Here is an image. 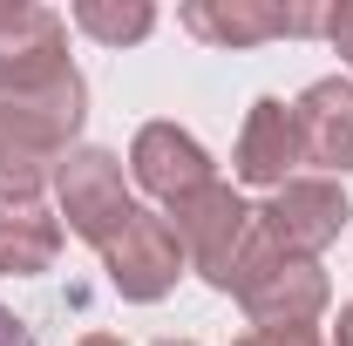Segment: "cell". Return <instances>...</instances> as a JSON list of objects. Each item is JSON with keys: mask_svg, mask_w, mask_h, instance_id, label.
Here are the masks:
<instances>
[{"mask_svg": "<svg viewBox=\"0 0 353 346\" xmlns=\"http://www.w3.org/2000/svg\"><path fill=\"white\" fill-rule=\"evenodd\" d=\"M231 292H238L245 319H252L259 333H272V326H312V319L326 312V299H333L319 258H292V252H279L265 231L252 238V252H245V265H238Z\"/></svg>", "mask_w": 353, "mask_h": 346, "instance_id": "cell-2", "label": "cell"}, {"mask_svg": "<svg viewBox=\"0 0 353 346\" xmlns=\"http://www.w3.org/2000/svg\"><path fill=\"white\" fill-rule=\"evenodd\" d=\"M292 123H299V150L306 163H319L326 176L353 170V82L347 75H326L292 102Z\"/></svg>", "mask_w": 353, "mask_h": 346, "instance_id": "cell-11", "label": "cell"}, {"mask_svg": "<svg viewBox=\"0 0 353 346\" xmlns=\"http://www.w3.org/2000/svg\"><path fill=\"white\" fill-rule=\"evenodd\" d=\"M68 68V28L54 7H28V0H0V95H34L54 88Z\"/></svg>", "mask_w": 353, "mask_h": 346, "instance_id": "cell-5", "label": "cell"}, {"mask_svg": "<svg viewBox=\"0 0 353 346\" xmlns=\"http://www.w3.org/2000/svg\"><path fill=\"white\" fill-rule=\"evenodd\" d=\"M347 190L333 183V176H292L285 190H272V204L259 211V231L279 245V252H292V258H319L340 231H347Z\"/></svg>", "mask_w": 353, "mask_h": 346, "instance_id": "cell-7", "label": "cell"}, {"mask_svg": "<svg viewBox=\"0 0 353 346\" xmlns=\"http://www.w3.org/2000/svg\"><path fill=\"white\" fill-rule=\"evenodd\" d=\"M183 28L211 48H259L279 34H326V7H312V0H190Z\"/></svg>", "mask_w": 353, "mask_h": 346, "instance_id": "cell-6", "label": "cell"}, {"mask_svg": "<svg viewBox=\"0 0 353 346\" xmlns=\"http://www.w3.org/2000/svg\"><path fill=\"white\" fill-rule=\"evenodd\" d=\"M75 28L95 34V41L123 48V41H143L150 28H157V7H143V0H75Z\"/></svg>", "mask_w": 353, "mask_h": 346, "instance_id": "cell-13", "label": "cell"}, {"mask_svg": "<svg viewBox=\"0 0 353 346\" xmlns=\"http://www.w3.org/2000/svg\"><path fill=\"white\" fill-rule=\"evenodd\" d=\"M333 346H353V305L340 312V326H333Z\"/></svg>", "mask_w": 353, "mask_h": 346, "instance_id": "cell-17", "label": "cell"}, {"mask_svg": "<svg viewBox=\"0 0 353 346\" xmlns=\"http://www.w3.org/2000/svg\"><path fill=\"white\" fill-rule=\"evenodd\" d=\"M61 258V224L41 204L0 197V278H41Z\"/></svg>", "mask_w": 353, "mask_h": 346, "instance_id": "cell-12", "label": "cell"}, {"mask_svg": "<svg viewBox=\"0 0 353 346\" xmlns=\"http://www.w3.org/2000/svg\"><path fill=\"white\" fill-rule=\"evenodd\" d=\"M82 102H88L82 75H61L54 88H34V95H0V197L41 204V183H54L88 116Z\"/></svg>", "mask_w": 353, "mask_h": 346, "instance_id": "cell-1", "label": "cell"}, {"mask_svg": "<svg viewBox=\"0 0 353 346\" xmlns=\"http://www.w3.org/2000/svg\"><path fill=\"white\" fill-rule=\"evenodd\" d=\"M231 163H238V176H245V183L285 190V183H292V170L306 163V150H299V123H292V102L259 95V102H252V116H245V130H238Z\"/></svg>", "mask_w": 353, "mask_h": 346, "instance_id": "cell-10", "label": "cell"}, {"mask_svg": "<svg viewBox=\"0 0 353 346\" xmlns=\"http://www.w3.org/2000/svg\"><path fill=\"white\" fill-rule=\"evenodd\" d=\"M102 265H109V285H116L123 299L150 305V299H163L176 278H183V265H190V258H183V245H176L170 217L136 211V217H130V231L102 245Z\"/></svg>", "mask_w": 353, "mask_h": 346, "instance_id": "cell-8", "label": "cell"}, {"mask_svg": "<svg viewBox=\"0 0 353 346\" xmlns=\"http://www.w3.org/2000/svg\"><path fill=\"white\" fill-rule=\"evenodd\" d=\"M326 41H333L340 61H353V0L347 7H326Z\"/></svg>", "mask_w": 353, "mask_h": 346, "instance_id": "cell-15", "label": "cell"}, {"mask_svg": "<svg viewBox=\"0 0 353 346\" xmlns=\"http://www.w3.org/2000/svg\"><path fill=\"white\" fill-rule=\"evenodd\" d=\"M130 176L170 211V204H183V197H197L204 183H218V170H211V156H204V143L190 130H176V123H143L130 143Z\"/></svg>", "mask_w": 353, "mask_h": 346, "instance_id": "cell-9", "label": "cell"}, {"mask_svg": "<svg viewBox=\"0 0 353 346\" xmlns=\"http://www.w3.org/2000/svg\"><path fill=\"white\" fill-rule=\"evenodd\" d=\"M170 231H176V245H183V258L197 265L218 292H231L238 265H245L252 238H259V211L231 183H204L197 197L170 204Z\"/></svg>", "mask_w": 353, "mask_h": 346, "instance_id": "cell-3", "label": "cell"}, {"mask_svg": "<svg viewBox=\"0 0 353 346\" xmlns=\"http://www.w3.org/2000/svg\"><path fill=\"white\" fill-rule=\"evenodd\" d=\"M231 346H326V340H319L312 326H272V333H259V326H252L245 340H231Z\"/></svg>", "mask_w": 353, "mask_h": 346, "instance_id": "cell-14", "label": "cell"}, {"mask_svg": "<svg viewBox=\"0 0 353 346\" xmlns=\"http://www.w3.org/2000/svg\"><path fill=\"white\" fill-rule=\"evenodd\" d=\"M54 197H61L68 231L88 238L95 252H102L109 238H123L130 217H136V197H130V183H123V163H116L109 150H68L61 170H54Z\"/></svg>", "mask_w": 353, "mask_h": 346, "instance_id": "cell-4", "label": "cell"}, {"mask_svg": "<svg viewBox=\"0 0 353 346\" xmlns=\"http://www.w3.org/2000/svg\"><path fill=\"white\" fill-rule=\"evenodd\" d=\"M82 346H123V340H116V333H88Z\"/></svg>", "mask_w": 353, "mask_h": 346, "instance_id": "cell-18", "label": "cell"}, {"mask_svg": "<svg viewBox=\"0 0 353 346\" xmlns=\"http://www.w3.org/2000/svg\"><path fill=\"white\" fill-rule=\"evenodd\" d=\"M157 346H190V340H157Z\"/></svg>", "mask_w": 353, "mask_h": 346, "instance_id": "cell-19", "label": "cell"}, {"mask_svg": "<svg viewBox=\"0 0 353 346\" xmlns=\"http://www.w3.org/2000/svg\"><path fill=\"white\" fill-rule=\"evenodd\" d=\"M0 346H34V333H28V326L7 312V305H0Z\"/></svg>", "mask_w": 353, "mask_h": 346, "instance_id": "cell-16", "label": "cell"}]
</instances>
